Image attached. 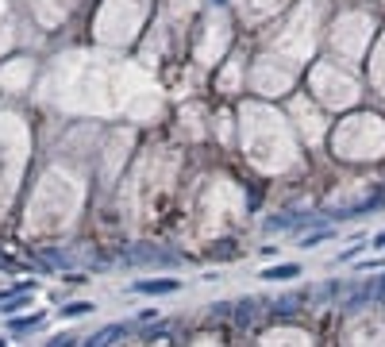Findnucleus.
I'll use <instances>...</instances> for the list:
<instances>
[{"label":"nucleus","mask_w":385,"mask_h":347,"mask_svg":"<svg viewBox=\"0 0 385 347\" xmlns=\"http://www.w3.org/2000/svg\"><path fill=\"white\" fill-rule=\"evenodd\" d=\"M278 4H281V0H239V8L250 12V16H262V12L278 8Z\"/></svg>","instance_id":"9d476101"},{"label":"nucleus","mask_w":385,"mask_h":347,"mask_svg":"<svg viewBox=\"0 0 385 347\" xmlns=\"http://www.w3.org/2000/svg\"><path fill=\"white\" fill-rule=\"evenodd\" d=\"M146 293H154V289H173V282H146Z\"/></svg>","instance_id":"f8f14e48"},{"label":"nucleus","mask_w":385,"mask_h":347,"mask_svg":"<svg viewBox=\"0 0 385 347\" xmlns=\"http://www.w3.org/2000/svg\"><path fill=\"white\" fill-rule=\"evenodd\" d=\"M374 243H377V247H385V231H382V235H377V240H374Z\"/></svg>","instance_id":"ddd939ff"},{"label":"nucleus","mask_w":385,"mask_h":347,"mask_svg":"<svg viewBox=\"0 0 385 347\" xmlns=\"http://www.w3.org/2000/svg\"><path fill=\"white\" fill-rule=\"evenodd\" d=\"M362 28H366L362 16H346L343 23L336 28V50H339V47L355 50V43H358V35H362Z\"/></svg>","instance_id":"423d86ee"},{"label":"nucleus","mask_w":385,"mask_h":347,"mask_svg":"<svg viewBox=\"0 0 385 347\" xmlns=\"http://www.w3.org/2000/svg\"><path fill=\"white\" fill-rule=\"evenodd\" d=\"M28 74H31V62H28V58H19V62H12V66L0 70V85L12 89V93H19V89H23V77H28Z\"/></svg>","instance_id":"0eeeda50"},{"label":"nucleus","mask_w":385,"mask_h":347,"mask_svg":"<svg viewBox=\"0 0 385 347\" xmlns=\"http://www.w3.org/2000/svg\"><path fill=\"white\" fill-rule=\"evenodd\" d=\"M293 112H297V124H300V132H305L308 139H320V132H324V127H320V116H316V108H308L305 101H297V105H293Z\"/></svg>","instance_id":"6e6552de"},{"label":"nucleus","mask_w":385,"mask_h":347,"mask_svg":"<svg viewBox=\"0 0 385 347\" xmlns=\"http://www.w3.org/2000/svg\"><path fill=\"white\" fill-rule=\"evenodd\" d=\"M250 81H254V89H258V93H266V96L285 93V89H289V74H285V70H278V62H274V58L258 62V66H254V74H250Z\"/></svg>","instance_id":"39448f33"},{"label":"nucleus","mask_w":385,"mask_h":347,"mask_svg":"<svg viewBox=\"0 0 385 347\" xmlns=\"http://www.w3.org/2000/svg\"><path fill=\"white\" fill-rule=\"evenodd\" d=\"M243 135H247L250 158L258 166H266V170H278V166H285L293 158L278 116L266 112V108H243Z\"/></svg>","instance_id":"f257e3e1"},{"label":"nucleus","mask_w":385,"mask_h":347,"mask_svg":"<svg viewBox=\"0 0 385 347\" xmlns=\"http://www.w3.org/2000/svg\"><path fill=\"white\" fill-rule=\"evenodd\" d=\"M297 274H300V270L293 266V262H285V266H270L262 278H274V282H278V278H297Z\"/></svg>","instance_id":"9b49d317"},{"label":"nucleus","mask_w":385,"mask_h":347,"mask_svg":"<svg viewBox=\"0 0 385 347\" xmlns=\"http://www.w3.org/2000/svg\"><path fill=\"white\" fill-rule=\"evenodd\" d=\"M143 12L146 0H108L100 8V19H96V35L104 43H127L143 23Z\"/></svg>","instance_id":"f03ea898"},{"label":"nucleus","mask_w":385,"mask_h":347,"mask_svg":"<svg viewBox=\"0 0 385 347\" xmlns=\"http://www.w3.org/2000/svg\"><path fill=\"white\" fill-rule=\"evenodd\" d=\"M12 47V16H8V4L0 0V50Z\"/></svg>","instance_id":"1a4fd4ad"},{"label":"nucleus","mask_w":385,"mask_h":347,"mask_svg":"<svg viewBox=\"0 0 385 347\" xmlns=\"http://www.w3.org/2000/svg\"><path fill=\"white\" fill-rule=\"evenodd\" d=\"M228 16L223 12H208V19H204L201 28V43H197V58L201 62H216V58L223 54V47H228Z\"/></svg>","instance_id":"7ed1b4c3"},{"label":"nucleus","mask_w":385,"mask_h":347,"mask_svg":"<svg viewBox=\"0 0 385 347\" xmlns=\"http://www.w3.org/2000/svg\"><path fill=\"white\" fill-rule=\"evenodd\" d=\"M312 85H316V93L324 96L327 105H351V101H355V81H351V77H336L331 66L312 70Z\"/></svg>","instance_id":"20e7f679"}]
</instances>
